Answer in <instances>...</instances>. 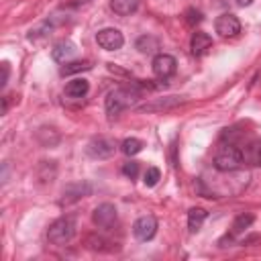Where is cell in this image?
I'll use <instances>...</instances> for the list:
<instances>
[{"mask_svg":"<svg viewBox=\"0 0 261 261\" xmlns=\"http://www.w3.org/2000/svg\"><path fill=\"white\" fill-rule=\"evenodd\" d=\"M139 100V92L135 90V88H124V86H120V88H114L112 92H108V96H106V112L110 114V116H116V114H120L124 108H128V106H133L135 102Z\"/></svg>","mask_w":261,"mask_h":261,"instance_id":"cell-1","label":"cell"},{"mask_svg":"<svg viewBox=\"0 0 261 261\" xmlns=\"http://www.w3.org/2000/svg\"><path fill=\"white\" fill-rule=\"evenodd\" d=\"M241 165H243V151L241 149H237L230 143H224L218 147V151L214 155V167L218 171H224V173L237 171Z\"/></svg>","mask_w":261,"mask_h":261,"instance_id":"cell-2","label":"cell"},{"mask_svg":"<svg viewBox=\"0 0 261 261\" xmlns=\"http://www.w3.org/2000/svg\"><path fill=\"white\" fill-rule=\"evenodd\" d=\"M73 234H75V220L71 216L57 218L49 226V230H47V239L53 245H65V243H69L73 239Z\"/></svg>","mask_w":261,"mask_h":261,"instance_id":"cell-3","label":"cell"},{"mask_svg":"<svg viewBox=\"0 0 261 261\" xmlns=\"http://www.w3.org/2000/svg\"><path fill=\"white\" fill-rule=\"evenodd\" d=\"M86 151H88V155L94 157V159H108V157L114 155L116 145H114V141H110V139H106V137H98V139H92V141L88 143Z\"/></svg>","mask_w":261,"mask_h":261,"instance_id":"cell-4","label":"cell"},{"mask_svg":"<svg viewBox=\"0 0 261 261\" xmlns=\"http://www.w3.org/2000/svg\"><path fill=\"white\" fill-rule=\"evenodd\" d=\"M177 69V61L175 57L167 55V53H157L153 57V73L159 77V80H167L175 73Z\"/></svg>","mask_w":261,"mask_h":261,"instance_id":"cell-5","label":"cell"},{"mask_svg":"<svg viewBox=\"0 0 261 261\" xmlns=\"http://www.w3.org/2000/svg\"><path fill=\"white\" fill-rule=\"evenodd\" d=\"M96 41H98V45H100L102 49H106V51H116V49L122 47L124 37H122V33H120L118 29H102V31L96 33Z\"/></svg>","mask_w":261,"mask_h":261,"instance_id":"cell-6","label":"cell"},{"mask_svg":"<svg viewBox=\"0 0 261 261\" xmlns=\"http://www.w3.org/2000/svg\"><path fill=\"white\" fill-rule=\"evenodd\" d=\"M155 232H157V218L151 214L137 218V222L133 224V234L139 241H151L155 237Z\"/></svg>","mask_w":261,"mask_h":261,"instance_id":"cell-7","label":"cell"},{"mask_svg":"<svg viewBox=\"0 0 261 261\" xmlns=\"http://www.w3.org/2000/svg\"><path fill=\"white\" fill-rule=\"evenodd\" d=\"M214 27H216V33H218L220 37H237V35L241 33V22H239V18H237L234 14H230V12L220 14V16L216 18Z\"/></svg>","mask_w":261,"mask_h":261,"instance_id":"cell-8","label":"cell"},{"mask_svg":"<svg viewBox=\"0 0 261 261\" xmlns=\"http://www.w3.org/2000/svg\"><path fill=\"white\" fill-rule=\"evenodd\" d=\"M92 220H94V224L100 226V228H110V226L116 222V208H114L112 204L104 202V204H100V206L94 208Z\"/></svg>","mask_w":261,"mask_h":261,"instance_id":"cell-9","label":"cell"},{"mask_svg":"<svg viewBox=\"0 0 261 261\" xmlns=\"http://www.w3.org/2000/svg\"><path fill=\"white\" fill-rule=\"evenodd\" d=\"M210 45H212L210 35H208V33H202V31L194 33V35H192V39H190V49H192V53H194L196 57L204 55V53L210 49Z\"/></svg>","mask_w":261,"mask_h":261,"instance_id":"cell-10","label":"cell"},{"mask_svg":"<svg viewBox=\"0 0 261 261\" xmlns=\"http://www.w3.org/2000/svg\"><path fill=\"white\" fill-rule=\"evenodd\" d=\"M88 90H90V84H88V80H84V77H75V80H71V82H67L65 84V96H69V98H84L86 94H88Z\"/></svg>","mask_w":261,"mask_h":261,"instance_id":"cell-11","label":"cell"},{"mask_svg":"<svg viewBox=\"0 0 261 261\" xmlns=\"http://www.w3.org/2000/svg\"><path fill=\"white\" fill-rule=\"evenodd\" d=\"M73 53H75V45H73L71 41H59V43L53 47V51H51L53 59L59 61V63H67V59H71Z\"/></svg>","mask_w":261,"mask_h":261,"instance_id":"cell-12","label":"cell"},{"mask_svg":"<svg viewBox=\"0 0 261 261\" xmlns=\"http://www.w3.org/2000/svg\"><path fill=\"white\" fill-rule=\"evenodd\" d=\"M243 151V161L251 163V165H259L261 163V139L259 141H251Z\"/></svg>","mask_w":261,"mask_h":261,"instance_id":"cell-13","label":"cell"},{"mask_svg":"<svg viewBox=\"0 0 261 261\" xmlns=\"http://www.w3.org/2000/svg\"><path fill=\"white\" fill-rule=\"evenodd\" d=\"M110 8L120 16H128L133 12H137L139 0H110Z\"/></svg>","mask_w":261,"mask_h":261,"instance_id":"cell-14","label":"cell"},{"mask_svg":"<svg viewBox=\"0 0 261 261\" xmlns=\"http://www.w3.org/2000/svg\"><path fill=\"white\" fill-rule=\"evenodd\" d=\"M206 216H208V212H206L204 208H192V210L188 212V228H190L192 232L200 230V226H202V222L206 220Z\"/></svg>","mask_w":261,"mask_h":261,"instance_id":"cell-15","label":"cell"},{"mask_svg":"<svg viewBox=\"0 0 261 261\" xmlns=\"http://www.w3.org/2000/svg\"><path fill=\"white\" fill-rule=\"evenodd\" d=\"M86 194H90V186L88 184H75V186H69L65 192H63V200L61 202H73V200H80L84 198Z\"/></svg>","mask_w":261,"mask_h":261,"instance_id":"cell-16","label":"cell"},{"mask_svg":"<svg viewBox=\"0 0 261 261\" xmlns=\"http://www.w3.org/2000/svg\"><path fill=\"white\" fill-rule=\"evenodd\" d=\"M137 49L141 53H155L159 49V41L151 35H143V37L137 39Z\"/></svg>","mask_w":261,"mask_h":261,"instance_id":"cell-17","label":"cell"},{"mask_svg":"<svg viewBox=\"0 0 261 261\" xmlns=\"http://www.w3.org/2000/svg\"><path fill=\"white\" fill-rule=\"evenodd\" d=\"M141 149H143V141H139V139H135V137H128V139H124V141L120 143V151H122L126 157L137 155Z\"/></svg>","mask_w":261,"mask_h":261,"instance_id":"cell-18","label":"cell"},{"mask_svg":"<svg viewBox=\"0 0 261 261\" xmlns=\"http://www.w3.org/2000/svg\"><path fill=\"white\" fill-rule=\"evenodd\" d=\"M255 218H253V214H239L237 218H234V222H232V228H230V237H234V234H241L245 228H249L251 226V222H253Z\"/></svg>","mask_w":261,"mask_h":261,"instance_id":"cell-19","label":"cell"},{"mask_svg":"<svg viewBox=\"0 0 261 261\" xmlns=\"http://www.w3.org/2000/svg\"><path fill=\"white\" fill-rule=\"evenodd\" d=\"M92 65L90 61H67L61 67V75H71V73H80V71H88Z\"/></svg>","mask_w":261,"mask_h":261,"instance_id":"cell-20","label":"cell"},{"mask_svg":"<svg viewBox=\"0 0 261 261\" xmlns=\"http://www.w3.org/2000/svg\"><path fill=\"white\" fill-rule=\"evenodd\" d=\"M86 245H88V249H92V251H108L110 247H106V245H110L106 239H102V237H98V234H88L86 237Z\"/></svg>","mask_w":261,"mask_h":261,"instance_id":"cell-21","label":"cell"},{"mask_svg":"<svg viewBox=\"0 0 261 261\" xmlns=\"http://www.w3.org/2000/svg\"><path fill=\"white\" fill-rule=\"evenodd\" d=\"M161 179V171L157 169V167H149L147 171H145V175H143V181H145V186L147 188H153V186H157V181Z\"/></svg>","mask_w":261,"mask_h":261,"instance_id":"cell-22","label":"cell"},{"mask_svg":"<svg viewBox=\"0 0 261 261\" xmlns=\"http://www.w3.org/2000/svg\"><path fill=\"white\" fill-rule=\"evenodd\" d=\"M122 173H124L126 177H130V179H135V177L139 175V163H137V161H126V163L122 165Z\"/></svg>","mask_w":261,"mask_h":261,"instance_id":"cell-23","label":"cell"},{"mask_svg":"<svg viewBox=\"0 0 261 261\" xmlns=\"http://www.w3.org/2000/svg\"><path fill=\"white\" fill-rule=\"evenodd\" d=\"M186 20H188L190 24H196V22H200V20H202V12H200V10L190 8V10L186 12Z\"/></svg>","mask_w":261,"mask_h":261,"instance_id":"cell-24","label":"cell"},{"mask_svg":"<svg viewBox=\"0 0 261 261\" xmlns=\"http://www.w3.org/2000/svg\"><path fill=\"white\" fill-rule=\"evenodd\" d=\"M8 73H10V69H8V63L4 61V63H2V82H0L2 86H6V82H8Z\"/></svg>","mask_w":261,"mask_h":261,"instance_id":"cell-25","label":"cell"},{"mask_svg":"<svg viewBox=\"0 0 261 261\" xmlns=\"http://www.w3.org/2000/svg\"><path fill=\"white\" fill-rule=\"evenodd\" d=\"M237 2H239V4H241V6H249V4H251V2H253V0H237Z\"/></svg>","mask_w":261,"mask_h":261,"instance_id":"cell-26","label":"cell"}]
</instances>
